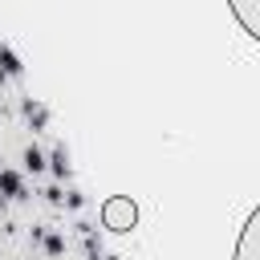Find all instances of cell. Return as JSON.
Returning <instances> with one entry per match:
<instances>
[{
	"label": "cell",
	"mask_w": 260,
	"mask_h": 260,
	"mask_svg": "<svg viewBox=\"0 0 260 260\" xmlns=\"http://www.w3.org/2000/svg\"><path fill=\"white\" fill-rule=\"evenodd\" d=\"M134 223H138V207H134L130 195H110V199L102 203V228H106V232L126 236V232H134Z\"/></svg>",
	"instance_id": "1"
},
{
	"label": "cell",
	"mask_w": 260,
	"mask_h": 260,
	"mask_svg": "<svg viewBox=\"0 0 260 260\" xmlns=\"http://www.w3.org/2000/svg\"><path fill=\"white\" fill-rule=\"evenodd\" d=\"M228 4H232V12H236L240 28L256 41V37H260V20H256V4H260V0H228Z\"/></svg>",
	"instance_id": "2"
},
{
	"label": "cell",
	"mask_w": 260,
	"mask_h": 260,
	"mask_svg": "<svg viewBox=\"0 0 260 260\" xmlns=\"http://www.w3.org/2000/svg\"><path fill=\"white\" fill-rule=\"evenodd\" d=\"M256 228H260V211L248 215V223L240 232V244H236V260H256Z\"/></svg>",
	"instance_id": "3"
},
{
	"label": "cell",
	"mask_w": 260,
	"mask_h": 260,
	"mask_svg": "<svg viewBox=\"0 0 260 260\" xmlns=\"http://www.w3.org/2000/svg\"><path fill=\"white\" fill-rule=\"evenodd\" d=\"M20 73H24V61H20L8 45H0V85H4V81H16Z\"/></svg>",
	"instance_id": "4"
},
{
	"label": "cell",
	"mask_w": 260,
	"mask_h": 260,
	"mask_svg": "<svg viewBox=\"0 0 260 260\" xmlns=\"http://www.w3.org/2000/svg\"><path fill=\"white\" fill-rule=\"evenodd\" d=\"M0 195H4V199H24V195H28L20 171H0Z\"/></svg>",
	"instance_id": "5"
},
{
	"label": "cell",
	"mask_w": 260,
	"mask_h": 260,
	"mask_svg": "<svg viewBox=\"0 0 260 260\" xmlns=\"http://www.w3.org/2000/svg\"><path fill=\"white\" fill-rule=\"evenodd\" d=\"M45 167H49L57 179H69V150H65V146H53V150L45 154Z\"/></svg>",
	"instance_id": "6"
},
{
	"label": "cell",
	"mask_w": 260,
	"mask_h": 260,
	"mask_svg": "<svg viewBox=\"0 0 260 260\" xmlns=\"http://www.w3.org/2000/svg\"><path fill=\"white\" fill-rule=\"evenodd\" d=\"M24 118H28V126H32V130H45V126H49V110H45L41 102H32V98L24 102Z\"/></svg>",
	"instance_id": "7"
},
{
	"label": "cell",
	"mask_w": 260,
	"mask_h": 260,
	"mask_svg": "<svg viewBox=\"0 0 260 260\" xmlns=\"http://www.w3.org/2000/svg\"><path fill=\"white\" fill-rule=\"evenodd\" d=\"M81 228V236H85V256L89 260H102V240H98V232L89 228V223H77Z\"/></svg>",
	"instance_id": "8"
},
{
	"label": "cell",
	"mask_w": 260,
	"mask_h": 260,
	"mask_svg": "<svg viewBox=\"0 0 260 260\" xmlns=\"http://www.w3.org/2000/svg\"><path fill=\"white\" fill-rule=\"evenodd\" d=\"M24 171H32V175L45 171V150L41 146H24Z\"/></svg>",
	"instance_id": "9"
},
{
	"label": "cell",
	"mask_w": 260,
	"mask_h": 260,
	"mask_svg": "<svg viewBox=\"0 0 260 260\" xmlns=\"http://www.w3.org/2000/svg\"><path fill=\"white\" fill-rule=\"evenodd\" d=\"M41 248H45V256H65V236L45 232V236H41Z\"/></svg>",
	"instance_id": "10"
},
{
	"label": "cell",
	"mask_w": 260,
	"mask_h": 260,
	"mask_svg": "<svg viewBox=\"0 0 260 260\" xmlns=\"http://www.w3.org/2000/svg\"><path fill=\"white\" fill-rule=\"evenodd\" d=\"M61 203H65L69 211H81V207H85V195H81V191H65V199H61Z\"/></svg>",
	"instance_id": "11"
},
{
	"label": "cell",
	"mask_w": 260,
	"mask_h": 260,
	"mask_svg": "<svg viewBox=\"0 0 260 260\" xmlns=\"http://www.w3.org/2000/svg\"><path fill=\"white\" fill-rule=\"evenodd\" d=\"M45 199H49V203H61V199H65V191H61V187H49V191H45Z\"/></svg>",
	"instance_id": "12"
},
{
	"label": "cell",
	"mask_w": 260,
	"mask_h": 260,
	"mask_svg": "<svg viewBox=\"0 0 260 260\" xmlns=\"http://www.w3.org/2000/svg\"><path fill=\"white\" fill-rule=\"evenodd\" d=\"M102 260H122V256H102Z\"/></svg>",
	"instance_id": "13"
},
{
	"label": "cell",
	"mask_w": 260,
	"mask_h": 260,
	"mask_svg": "<svg viewBox=\"0 0 260 260\" xmlns=\"http://www.w3.org/2000/svg\"><path fill=\"white\" fill-rule=\"evenodd\" d=\"M4 203H8V199H4V195H0V211H4Z\"/></svg>",
	"instance_id": "14"
}]
</instances>
